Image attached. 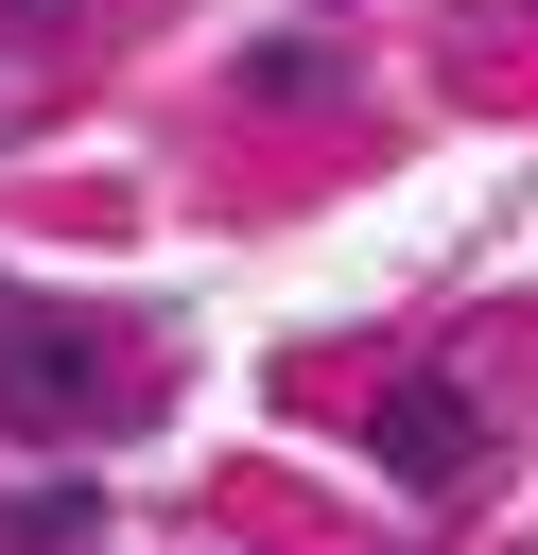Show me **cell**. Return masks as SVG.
Listing matches in <instances>:
<instances>
[{
  "mask_svg": "<svg viewBox=\"0 0 538 555\" xmlns=\"http://www.w3.org/2000/svg\"><path fill=\"white\" fill-rule=\"evenodd\" d=\"M469 451H486L469 382H399V399H382V468H399V486H469Z\"/></svg>",
  "mask_w": 538,
  "mask_h": 555,
  "instance_id": "2",
  "label": "cell"
},
{
  "mask_svg": "<svg viewBox=\"0 0 538 555\" xmlns=\"http://www.w3.org/2000/svg\"><path fill=\"white\" fill-rule=\"evenodd\" d=\"M87 399H104L87 330H0V434H69Z\"/></svg>",
  "mask_w": 538,
  "mask_h": 555,
  "instance_id": "1",
  "label": "cell"
},
{
  "mask_svg": "<svg viewBox=\"0 0 538 555\" xmlns=\"http://www.w3.org/2000/svg\"><path fill=\"white\" fill-rule=\"evenodd\" d=\"M87 520H104V503H87V486H35V503H17V520H0V538H17V555H69V538H87Z\"/></svg>",
  "mask_w": 538,
  "mask_h": 555,
  "instance_id": "3",
  "label": "cell"
}]
</instances>
